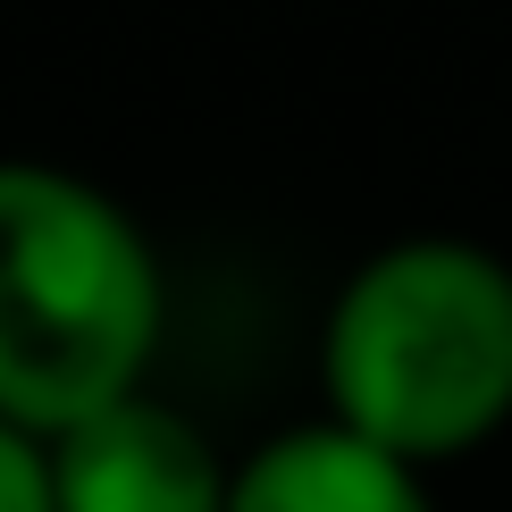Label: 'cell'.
I'll return each instance as SVG.
<instances>
[{
	"label": "cell",
	"mask_w": 512,
	"mask_h": 512,
	"mask_svg": "<svg viewBox=\"0 0 512 512\" xmlns=\"http://www.w3.org/2000/svg\"><path fill=\"white\" fill-rule=\"evenodd\" d=\"M51 454V512H227L236 462L152 387L101 403L93 420L42 437Z\"/></svg>",
	"instance_id": "obj_3"
},
{
	"label": "cell",
	"mask_w": 512,
	"mask_h": 512,
	"mask_svg": "<svg viewBox=\"0 0 512 512\" xmlns=\"http://www.w3.org/2000/svg\"><path fill=\"white\" fill-rule=\"evenodd\" d=\"M227 512H437V496L429 471L361 445L336 420H303L227 471Z\"/></svg>",
	"instance_id": "obj_4"
},
{
	"label": "cell",
	"mask_w": 512,
	"mask_h": 512,
	"mask_svg": "<svg viewBox=\"0 0 512 512\" xmlns=\"http://www.w3.org/2000/svg\"><path fill=\"white\" fill-rule=\"evenodd\" d=\"M168 328L160 252L135 210L51 160H0V420L59 437L143 395Z\"/></svg>",
	"instance_id": "obj_2"
},
{
	"label": "cell",
	"mask_w": 512,
	"mask_h": 512,
	"mask_svg": "<svg viewBox=\"0 0 512 512\" xmlns=\"http://www.w3.org/2000/svg\"><path fill=\"white\" fill-rule=\"evenodd\" d=\"M336 429L437 471L512 429V261L471 236L378 244L319 319Z\"/></svg>",
	"instance_id": "obj_1"
},
{
	"label": "cell",
	"mask_w": 512,
	"mask_h": 512,
	"mask_svg": "<svg viewBox=\"0 0 512 512\" xmlns=\"http://www.w3.org/2000/svg\"><path fill=\"white\" fill-rule=\"evenodd\" d=\"M0 512H51V454L9 420H0Z\"/></svg>",
	"instance_id": "obj_5"
}]
</instances>
